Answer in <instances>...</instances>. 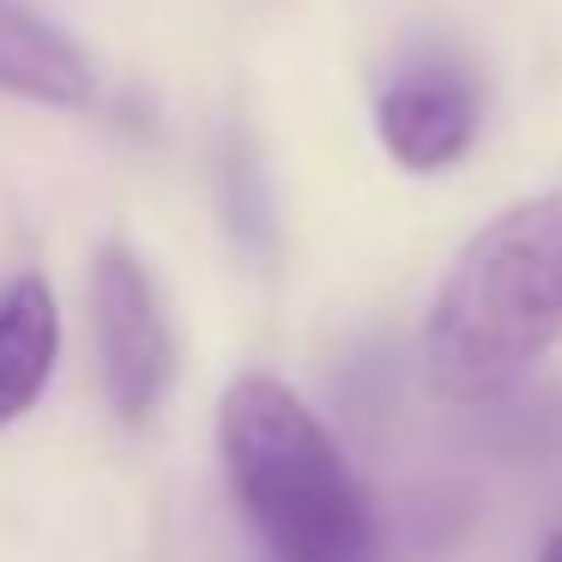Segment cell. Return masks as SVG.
<instances>
[{
	"mask_svg": "<svg viewBox=\"0 0 562 562\" xmlns=\"http://www.w3.org/2000/svg\"><path fill=\"white\" fill-rule=\"evenodd\" d=\"M484 122V91L453 49H412L375 91V134L412 176L460 164Z\"/></svg>",
	"mask_w": 562,
	"mask_h": 562,
	"instance_id": "cell-4",
	"label": "cell"
},
{
	"mask_svg": "<svg viewBox=\"0 0 562 562\" xmlns=\"http://www.w3.org/2000/svg\"><path fill=\"white\" fill-rule=\"evenodd\" d=\"M218 448L248 526L279 562H381V532L339 441L279 375H236L218 400Z\"/></svg>",
	"mask_w": 562,
	"mask_h": 562,
	"instance_id": "cell-2",
	"label": "cell"
},
{
	"mask_svg": "<svg viewBox=\"0 0 562 562\" xmlns=\"http://www.w3.org/2000/svg\"><path fill=\"white\" fill-rule=\"evenodd\" d=\"M0 91L55 110H86L98 98V67L61 25L0 0Z\"/></svg>",
	"mask_w": 562,
	"mask_h": 562,
	"instance_id": "cell-5",
	"label": "cell"
},
{
	"mask_svg": "<svg viewBox=\"0 0 562 562\" xmlns=\"http://www.w3.org/2000/svg\"><path fill=\"white\" fill-rule=\"evenodd\" d=\"M538 562H562V532H557V538H550V544H544V550H538Z\"/></svg>",
	"mask_w": 562,
	"mask_h": 562,
	"instance_id": "cell-7",
	"label": "cell"
},
{
	"mask_svg": "<svg viewBox=\"0 0 562 562\" xmlns=\"http://www.w3.org/2000/svg\"><path fill=\"white\" fill-rule=\"evenodd\" d=\"M562 345V188L526 194L441 272L424 369L441 400H490Z\"/></svg>",
	"mask_w": 562,
	"mask_h": 562,
	"instance_id": "cell-1",
	"label": "cell"
},
{
	"mask_svg": "<svg viewBox=\"0 0 562 562\" xmlns=\"http://www.w3.org/2000/svg\"><path fill=\"white\" fill-rule=\"evenodd\" d=\"M91 345L98 375L110 393V412L127 424H146L170 387V321H164L158 284L146 260L122 243H103L91 260Z\"/></svg>",
	"mask_w": 562,
	"mask_h": 562,
	"instance_id": "cell-3",
	"label": "cell"
},
{
	"mask_svg": "<svg viewBox=\"0 0 562 562\" xmlns=\"http://www.w3.org/2000/svg\"><path fill=\"white\" fill-rule=\"evenodd\" d=\"M61 357V308L43 272H19L0 291V429L43 400Z\"/></svg>",
	"mask_w": 562,
	"mask_h": 562,
	"instance_id": "cell-6",
	"label": "cell"
}]
</instances>
